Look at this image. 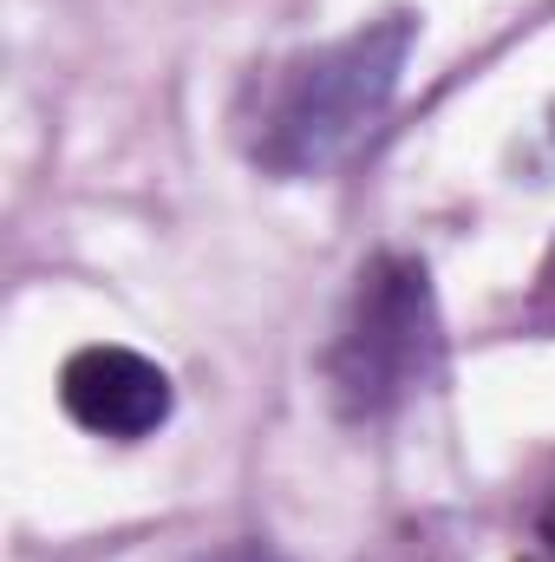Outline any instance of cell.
<instances>
[{"instance_id":"cell-1","label":"cell","mask_w":555,"mask_h":562,"mask_svg":"<svg viewBox=\"0 0 555 562\" xmlns=\"http://www.w3.org/2000/svg\"><path fill=\"white\" fill-rule=\"evenodd\" d=\"M418 46L412 13H380L327 46L287 53L256 79V105L242 119L249 157L269 177H327L380 132L399 99L406 59Z\"/></svg>"},{"instance_id":"cell-2","label":"cell","mask_w":555,"mask_h":562,"mask_svg":"<svg viewBox=\"0 0 555 562\" xmlns=\"http://www.w3.org/2000/svg\"><path fill=\"white\" fill-rule=\"evenodd\" d=\"M327 400L353 425L393 419L406 400H418L444 367V327L438 294L418 256H373L327 340Z\"/></svg>"},{"instance_id":"cell-3","label":"cell","mask_w":555,"mask_h":562,"mask_svg":"<svg viewBox=\"0 0 555 562\" xmlns=\"http://www.w3.org/2000/svg\"><path fill=\"white\" fill-rule=\"evenodd\" d=\"M59 406L92 438L138 445V438H150L170 419L177 393H170V373L157 360L132 353V347H79L59 367Z\"/></svg>"},{"instance_id":"cell-4","label":"cell","mask_w":555,"mask_h":562,"mask_svg":"<svg viewBox=\"0 0 555 562\" xmlns=\"http://www.w3.org/2000/svg\"><path fill=\"white\" fill-rule=\"evenodd\" d=\"M523 321H530L536 334H555V243H550V256H543V269H536L530 301H523Z\"/></svg>"},{"instance_id":"cell-5","label":"cell","mask_w":555,"mask_h":562,"mask_svg":"<svg viewBox=\"0 0 555 562\" xmlns=\"http://www.w3.org/2000/svg\"><path fill=\"white\" fill-rule=\"evenodd\" d=\"M190 562H287L275 543H262V537H242V543H223V550H203V557Z\"/></svg>"},{"instance_id":"cell-6","label":"cell","mask_w":555,"mask_h":562,"mask_svg":"<svg viewBox=\"0 0 555 562\" xmlns=\"http://www.w3.org/2000/svg\"><path fill=\"white\" fill-rule=\"evenodd\" d=\"M543 557L555 562V504H550V510H543Z\"/></svg>"}]
</instances>
